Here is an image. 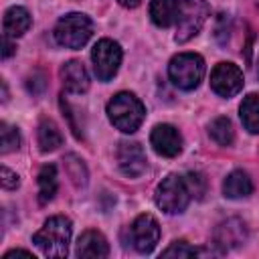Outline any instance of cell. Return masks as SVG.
<instances>
[{"label":"cell","mask_w":259,"mask_h":259,"mask_svg":"<svg viewBox=\"0 0 259 259\" xmlns=\"http://www.w3.org/2000/svg\"><path fill=\"white\" fill-rule=\"evenodd\" d=\"M71 221L63 214L51 217L45 221V225L34 233L32 243L47 255V257H67L69 253V241H71Z\"/></svg>","instance_id":"cell-1"},{"label":"cell","mask_w":259,"mask_h":259,"mask_svg":"<svg viewBox=\"0 0 259 259\" xmlns=\"http://www.w3.org/2000/svg\"><path fill=\"white\" fill-rule=\"evenodd\" d=\"M107 117L119 132L134 134L142 125V121L146 117V107L134 93L121 91V93H117V95H113L109 99Z\"/></svg>","instance_id":"cell-2"},{"label":"cell","mask_w":259,"mask_h":259,"mask_svg":"<svg viewBox=\"0 0 259 259\" xmlns=\"http://www.w3.org/2000/svg\"><path fill=\"white\" fill-rule=\"evenodd\" d=\"M168 77L178 89L190 91L204 77V59L196 53H180L168 65Z\"/></svg>","instance_id":"cell-3"},{"label":"cell","mask_w":259,"mask_h":259,"mask_svg":"<svg viewBox=\"0 0 259 259\" xmlns=\"http://www.w3.org/2000/svg\"><path fill=\"white\" fill-rule=\"evenodd\" d=\"M93 34V22L87 14L71 12L59 18L55 26V40L67 49H81Z\"/></svg>","instance_id":"cell-4"},{"label":"cell","mask_w":259,"mask_h":259,"mask_svg":"<svg viewBox=\"0 0 259 259\" xmlns=\"http://www.w3.org/2000/svg\"><path fill=\"white\" fill-rule=\"evenodd\" d=\"M190 198H192V194L186 184V178H182L178 174L166 176L156 188V204H158V208H162L168 214L182 212L188 206Z\"/></svg>","instance_id":"cell-5"},{"label":"cell","mask_w":259,"mask_h":259,"mask_svg":"<svg viewBox=\"0 0 259 259\" xmlns=\"http://www.w3.org/2000/svg\"><path fill=\"white\" fill-rule=\"evenodd\" d=\"M180 2H182V8H180L178 22H176L174 38L176 42H186L200 32L210 8L204 0H180Z\"/></svg>","instance_id":"cell-6"},{"label":"cell","mask_w":259,"mask_h":259,"mask_svg":"<svg viewBox=\"0 0 259 259\" xmlns=\"http://www.w3.org/2000/svg\"><path fill=\"white\" fill-rule=\"evenodd\" d=\"M93 69L99 81H109L115 77L119 65H121V49L111 38H101L95 42L91 51Z\"/></svg>","instance_id":"cell-7"},{"label":"cell","mask_w":259,"mask_h":259,"mask_svg":"<svg viewBox=\"0 0 259 259\" xmlns=\"http://www.w3.org/2000/svg\"><path fill=\"white\" fill-rule=\"evenodd\" d=\"M210 87L221 97H233L243 89V73L233 63H219L210 73Z\"/></svg>","instance_id":"cell-8"},{"label":"cell","mask_w":259,"mask_h":259,"mask_svg":"<svg viewBox=\"0 0 259 259\" xmlns=\"http://www.w3.org/2000/svg\"><path fill=\"white\" fill-rule=\"evenodd\" d=\"M130 237H132L134 247L140 253H150L156 247V243L160 241V225L152 214L144 212V214L136 217V221L132 223Z\"/></svg>","instance_id":"cell-9"},{"label":"cell","mask_w":259,"mask_h":259,"mask_svg":"<svg viewBox=\"0 0 259 259\" xmlns=\"http://www.w3.org/2000/svg\"><path fill=\"white\" fill-rule=\"evenodd\" d=\"M150 144L152 148L160 154V156H166V158H174L180 154L182 150V136L180 132L170 125V123H160L152 130L150 134Z\"/></svg>","instance_id":"cell-10"},{"label":"cell","mask_w":259,"mask_h":259,"mask_svg":"<svg viewBox=\"0 0 259 259\" xmlns=\"http://www.w3.org/2000/svg\"><path fill=\"white\" fill-rule=\"evenodd\" d=\"M117 164L119 170L130 176V178H138L144 174L146 170V152L140 144L136 142H121L117 148Z\"/></svg>","instance_id":"cell-11"},{"label":"cell","mask_w":259,"mask_h":259,"mask_svg":"<svg viewBox=\"0 0 259 259\" xmlns=\"http://www.w3.org/2000/svg\"><path fill=\"white\" fill-rule=\"evenodd\" d=\"M212 237L217 247H221L223 251H229L247 241V227L241 219H227L217 225Z\"/></svg>","instance_id":"cell-12"},{"label":"cell","mask_w":259,"mask_h":259,"mask_svg":"<svg viewBox=\"0 0 259 259\" xmlns=\"http://www.w3.org/2000/svg\"><path fill=\"white\" fill-rule=\"evenodd\" d=\"M61 81L69 93H85L89 89V75L79 61H67L61 67Z\"/></svg>","instance_id":"cell-13"},{"label":"cell","mask_w":259,"mask_h":259,"mask_svg":"<svg viewBox=\"0 0 259 259\" xmlns=\"http://www.w3.org/2000/svg\"><path fill=\"white\" fill-rule=\"evenodd\" d=\"M77 257H107L109 255V243L99 231H85L75 249Z\"/></svg>","instance_id":"cell-14"},{"label":"cell","mask_w":259,"mask_h":259,"mask_svg":"<svg viewBox=\"0 0 259 259\" xmlns=\"http://www.w3.org/2000/svg\"><path fill=\"white\" fill-rule=\"evenodd\" d=\"M30 14L26 8L22 6H12L4 12V20H2V28H4V36L8 38H16L22 36L28 28H30Z\"/></svg>","instance_id":"cell-15"},{"label":"cell","mask_w":259,"mask_h":259,"mask_svg":"<svg viewBox=\"0 0 259 259\" xmlns=\"http://www.w3.org/2000/svg\"><path fill=\"white\" fill-rule=\"evenodd\" d=\"M182 2L180 0H152L150 2V16L154 24L166 28L178 22Z\"/></svg>","instance_id":"cell-16"},{"label":"cell","mask_w":259,"mask_h":259,"mask_svg":"<svg viewBox=\"0 0 259 259\" xmlns=\"http://www.w3.org/2000/svg\"><path fill=\"white\" fill-rule=\"evenodd\" d=\"M253 192V182L247 172L233 170L223 182V194L227 198H247Z\"/></svg>","instance_id":"cell-17"},{"label":"cell","mask_w":259,"mask_h":259,"mask_svg":"<svg viewBox=\"0 0 259 259\" xmlns=\"http://www.w3.org/2000/svg\"><path fill=\"white\" fill-rule=\"evenodd\" d=\"M38 202L40 204H47L55 198L57 194V188H59V178H57V168L53 164H45L40 170H38Z\"/></svg>","instance_id":"cell-18"},{"label":"cell","mask_w":259,"mask_h":259,"mask_svg":"<svg viewBox=\"0 0 259 259\" xmlns=\"http://www.w3.org/2000/svg\"><path fill=\"white\" fill-rule=\"evenodd\" d=\"M36 140H38V148H40L42 152H55V150L63 144V134H61L59 125H57L53 119L45 117V119H40V123H38Z\"/></svg>","instance_id":"cell-19"},{"label":"cell","mask_w":259,"mask_h":259,"mask_svg":"<svg viewBox=\"0 0 259 259\" xmlns=\"http://www.w3.org/2000/svg\"><path fill=\"white\" fill-rule=\"evenodd\" d=\"M241 121L245 125V130H249L251 134H259V95L251 93L243 99L241 107Z\"/></svg>","instance_id":"cell-20"},{"label":"cell","mask_w":259,"mask_h":259,"mask_svg":"<svg viewBox=\"0 0 259 259\" xmlns=\"http://www.w3.org/2000/svg\"><path fill=\"white\" fill-rule=\"evenodd\" d=\"M208 134L210 138L219 144V146H231L235 140V132H233V123L229 117H214L208 125Z\"/></svg>","instance_id":"cell-21"},{"label":"cell","mask_w":259,"mask_h":259,"mask_svg":"<svg viewBox=\"0 0 259 259\" xmlns=\"http://www.w3.org/2000/svg\"><path fill=\"white\" fill-rule=\"evenodd\" d=\"M65 172L71 178V182L75 186H85L87 184V168L83 164V160L75 154L65 156Z\"/></svg>","instance_id":"cell-22"},{"label":"cell","mask_w":259,"mask_h":259,"mask_svg":"<svg viewBox=\"0 0 259 259\" xmlns=\"http://www.w3.org/2000/svg\"><path fill=\"white\" fill-rule=\"evenodd\" d=\"M0 136H2V148H0L2 154H8V152L18 150V146H20V136H18L16 127H12V125H8V123L2 121V123H0Z\"/></svg>","instance_id":"cell-23"},{"label":"cell","mask_w":259,"mask_h":259,"mask_svg":"<svg viewBox=\"0 0 259 259\" xmlns=\"http://www.w3.org/2000/svg\"><path fill=\"white\" fill-rule=\"evenodd\" d=\"M198 251L194 247H190L186 241H174L170 247H166L162 251V257H178V259H184V257H194Z\"/></svg>","instance_id":"cell-24"},{"label":"cell","mask_w":259,"mask_h":259,"mask_svg":"<svg viewBox=\"0 0 259 259\" xmlns=\"http://www.w3.org/2000/svg\"><path fill=\"white\" fill-rule=\"evenodd\" d=\"M184 178H186V184L190 188V194L200 200L204 196V192H206V180H204V176L200 172H188Z\"/></svg>","instance_id":"cell-25"},{"label":"cell","mask_w":259,"mask_h":259,"mask_svg":"<svg viewBox=\"0 0 259 259\" xmlns=\"http://www.w3.org/2000/svg\"><path fill=\"white\" fill-rule=\"evenodd\" d=\"M26 87H28V91H30L32 95H38V93H42V91H45V87H47L45 75H42L40 71L32 73V77H28V81H26Z\"/></svg>","instance_id":"cell-26"},{"label":"cell","mask_w":259,"mask_h":259,"mask_svg":"<svg viewBox=\"0 0 259 259\" xmlns=\"http://www.w3.org/2000/svg\"><path fill=\"white\" fill-rule=\"evenodd\" d=\"M0 176H2V188H6V190H14V188H18L20 180H18V174H16V172H12L10 168L2 166Z\"/></svg>","instance_id":"cell-27"},{"label":"cell","mask_w":259,"mask_h":259,"mask_svg":"<svg viewBox=\"0 0 259 259\" xmlns=\"http://www.w3.org/2000/svg\"><path fill=\"white\" fill-rule=\"evenodd\" d=\"M14 257H26V259H34V255L30 251H24V249H12L8 253L2 255V259H14Z\"/></svg>","instance_id":"cell-28"},{"label":"cell","mask_w":259,"mask_h":259,"mask_svg":"<svg viewBox=\"0 0 259 259\" xmlns=\"http://www.w3.org/2000/svg\"><path fill=\"white\" fill-rule=\"evenodd\" d=\"M12 53H14V45L10 42V38H8V36H4V49H2V57H4V59H8Z\"/></svg>","instance_id":"cell-29"},{"label":"cell","mask_w":259,"mask_h":259,"mask_svg":"<svg viewBox=\"0 0 259 259\" xmlns=\"http://www.w3.org/2000/svg\"><path fill=\"white\" fill-rule=\"evenodd\" d=\"M61 107H63V111H65V113L71 117V111H69V107H67V103H65L63 99H61ZM71 127H73V132H75V136H77V138H81V134H79V130L75 127V123H73V121H71Z\"/></svg>","instance_id":"cell-30"},{"label":"cell","mask_w":259,"mask_h":259,"mask_svg":"<svg viewBox=\"0 0 259 259\" xmlns=\"http://www.w3.org/2000/svg\"><path fill=\"white\" fill-rule=\"evenodd\" d=\"M117 2H119L121 6H125V8H136L142 0H117Z\"/></svg>","instance_id":"cell-31"},{"label":"cell","mask_w":259,"mask_h":259,"mask_svg":"<svg viewBox=\"0 0 259 259\" xmlns=\"http://www.w3.org/2000/svg\"><path fill=\"white\" fill-rule=\"evenodd\" d=\"M257 75H259V67H257Z\"/></svg>","instance_id":"cell-32"}]
</instances>
